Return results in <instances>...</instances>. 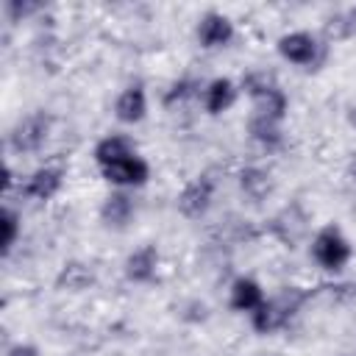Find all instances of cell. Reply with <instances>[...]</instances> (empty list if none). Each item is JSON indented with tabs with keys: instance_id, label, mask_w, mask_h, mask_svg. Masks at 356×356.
I'll return each mask as SVG.
<instances>
[{
	"instance_id": "6da1fadb",
	"label": "cell",
	"mask_w": 356,
	"mask_h": 356,
	"mask_svg": "<svg viewBox=\"0 0 356 356\" xmlns=\"http://www.w3.org/2000/svg\"><path fill=\"white\" fill-rule=\"evenodd\" d=\"M245 92H248L250 100H253V114L267 117V120H275V122L284 120L286 95H284L267 75H259V72L248 75V78H245Z\"/></svg>"
},
{
	"instance_id": "7a4b0ae2",
	"label": "cell",
	"mask_w": 356,
	"mask_h": 356,
	"mask_svg": "<svg viewBox=\"0 0 356 356\" xmlns=\"http://www.w3.org/2000/svg\"><path fill=\"white\" fill-rule=\"evenodd\" d=\"M50 128H53V117L44 111H33L14 122V128L8 131V145L14 153H33L47 142Z\"/></svg>"
},
{
	"instance_id": "3957f363",
	"label": "cell",
	"mask_w": 356,
	"mask_h": 356,
	"mask_svg": "<svg viewBox=\"0 0 356 356\" xmlns=\"http://www.w3.org/2000/svg\"><path fill=\"white\" fill-rule=\"evenodd\" d=\"M312 256L325 270H339L350 259V242L342 236V231L337 225H325L317 231V236L312 242Z\"/></svg>"
},
{
	"instance_id": "277c9868",
	"label": "cell",
	"mask_w": 356,
	"mask_h": 356,
	"mask_svg": "<svg viewBox=\"0 0 356 356\" xmlns=\"http://www.w3.org/2000/svg\"><path fill=\"white\" fill-rule=\"evenodd\" d=\"M300 300H303V298H300L298 292H286V295H281V298L264 300L256 312H250V323H253V328L261 331V334H270V331L281 328V325L292 317V312L298 309Z\"/></svg>"
},
{
	"instance_id": "5b68a950",
	"label": "cell",
	"mask_w": 356,
	"mask_h": 356,
	"mask_svg": "<svg viewBox=\"0 0 356 356\" xmlns=\"http://www.w3.org/2000/svg\"><path fill=\"white\" fill-rule=\"evenodd\" d=\"M211 197H214V181L209 175H197L195 181H189L181 195H178V211L189 220H200L209 206H211Z\"/></svg>"
},
{
	"instance_id": "8992f818",
	"label": "cell",
	"mask_w": 356,
	"mask_h": 356,
	"mask_svg": "<svg viewBox=\"0 0 356 356\" xmlns=\"http://www.w3.org/2000/svg\"><path fill=\"white\" fill-rule=\"evenodd\" d=\"M278 53L281 58L292 61V64H300V67H309L317 61V53H320V44L312 33L306 31H295V33H286L278 39Z\"/></svg>"
},
{
	"instance_id": "52a82bcc",
	"label": "cell",
	"mask_w": 356,
	"mask_h": 356,
	"mask_svg": "<svg viewBox=\"0 0 356 356\" xmlns=\"http://www.w3.org/2000/svg\"><path fill=\"white\" fill-rule=\"evenodd\" d=\"M100 170H103V178L108 184H117V186H139L150 175V167L136 153L128 156V159H122V161H114L108 167H100Z\"/></svg>"
},
{
	"instance_id": "ba28073f",
	"label": "cell",
	"mask_w": 356,
	"mask_h": 356,
	"mask_svg": "<svg viewBox=\"0 0 356 356\" xmlns=\"http://www.w3.org/2000/svg\"><path fill=\"white\" fill-rule=\"evenodd\" d=\"M231 36H234V25H231V19L225 14L209 11V14L200 17V22H197V42L203 47H222V44L231 42Z\"/></svg>"
},
{
	"instance_id": "9c48e42d",
	"label": "cell",
	"mask_w": 356,
	"mask_h": 356,
	"mask_svg": "<svg viewBox=\"0 0 356 356\" xmlns=\"http://www.w3.org/2000/svg\"><path fill=\"white\" fill-rule=\"evenodd\" d=\"M61 186V170L58 167H42L33 175L25 178V184H19V192L25 197L33 200H50Z\"/></svg>"
},
{
	"instance_id": "30bf717a",
	"label": "cell",
	"mask_w": 356,
	"mask_h": 356,
	"mask_svg": "<svg viewBox=\"0 0 356 356\" xmlns=\"http://www.w3.org/2000/svg\"><path fill=\"white\" fill-rule=\"evenodd\" d=\"M156 264H159L156 248L153 245H142L125 259V278L134 281V284H147L156 275Z\"/></svg>"
},
{
	"instance_id": "8fae6325",
	"label": "cell",
	"mask_w": 356,
	"mask_h": 356,
	"mask_svg": "<svg viewBox=\"0 0 356 356\" xmlns=\"http://www.w3.org/2000/svg\"><path fill=\"white\" fill-rule=\"evenodd\" d=\"M145 111H147V97H145V89H142L139 83H136V86H128V89L117 97V103H114V114H117V120L125 122V125L139 122V120L145 117Z\"/></svg>"
},
{
	"instance_id": "7c38bea8",
	"label": "cell",
	"mask_w": 356,
	"mask_h": 356,
	"mask_svg": "<svg viewBox=\"0 0 356 356\" xmlns=\"http://www.w3.org/2000/svg\"><path fill=\"white\" fill-rule=\"evenodd\" d=\"M128 156H134V142H131L128 136L111 134V136H106V139H100V142L95 145V159H97L100 167H108V164L122 161V159H128Z\"/></svg>"
},
{
	"instance_id": "4fadbf2b",
	"label": "cell",
	"mask_w": 356,
	"mask_h": 356,
	"mask_svg": "<svg viewBox=\"0 0 356 356\" xmlns=\"http://www.w3.org/2000/svg\"><path fill=\"white\" fill-rule=\"evenodd\" d=\"M323 36L328 42H345V39H353L356 36V6H348L337 14H331L325 22H323Z\"/></svg>"
},
{
	"instance_id": "5bb4252c",
	"label": "cell",
	"mask_w": 356,
	"mask_h": 356,
	"mask_svg": "<svg viewBox=\"0 0 356 356\" xmlns=\"http://www.w3.org/2000/svg\"><path fill=\"white\" fill-rule=\"evenodd\" d=\"M264 303V292L253 278H236L231 286V306L236 312H256Z\"/></svg>"
},
{
	"instance_id": "9a60e30c",
	"label": "cell",
	"mask_w": 356,
	"mask_h": 356,
	"mask_svg": "<svg viewBox=\"0 0 356 356\" xmlns=\"http://www.w3.org/2000/svg\"><path fill=\"white\" fill-rule=\"evenodd\" d=\"M131 214H134V203L125 192H111L100 206V220L114 228H122L131 220Z\"/></svg>"
},
{
	"instance_id": "2e32d148",
	"label": "cell",
	"mask_w": 356,
	"mask_h": 356,
	"mask_svg": "<svg viewBox=\"0 0 356 356\" xmlns=\"http://www.w3.org/2000/svg\"><path fill=\"white\" fill-rule=\"evenodd\" d=\"M239 186H242V192L250 200H264L273 192L275 184H273V175L267 170H261V167H245L239 172Z\"/></svg>"
},
{
	"instance_id": "e0dca14e",
	"label": "cell",
	"mask_w": 356,
	"mask_h": 356,
	"mask_svg": "<svg viewBox=\"0 0 356 356\" xmlns=\"http://www.w3.org/2000/svg\"><path fill=\"white\" fill-rule=\"evenodd\" d=\"M203 100H206L209 114H220V111H225V108L234 106V100H236V86H234L228 78H214V81L206 86Z\"/></svg>"
},
{
	"instance_id": "ac0fdd59",
	"label": "cell",
	"mask_w": 356,
	"mask_h": 356,
	"mask_svg": "<svg viewBox=\"0 0 356 356\" xmlns=\"http://www.w3.org/2000/svg\"><path fill=\"white\" fill-rule=\"evenodd\" d=\"M92 284H95V275H92V270L83 261H67L61 267V273L56 275V286L58 289H70V292L89 289Z\"/></svg>"
},
{
	"instance_id": "d6986e66",
	"label": "cell",
	"mask_w": 356,
	"mask_h": 356,
	"mask_svg": "<svg viewBox=\"0 0 356 356\" xmlns=\"http://www.w3.org/2000/svg\"><path fill=\"white\" fill-rule=\"evenodd\" d=\"M248 134L261 142V145H278L281 142V131H278V122L275 120H267V117H259V114H250L248 120Z\"/></svg>"
},
{
	"instance_id": "ffe728a7",
	"label": "cell",
	"mask_w": 356,
	"mask_h": 356,
	"mask_svg": "<svg viewBox=\"0 0 356 356\" xmlns=\"http://www.w3.org/2000/svg\"><path fill=\"white\" fill-rule=\"evenodd\" d=\"M0 228H3V253H8L11 248H14V242H17V234H19V217H17V211L14 209H3V214H0Z\"/></svg>"
},
{
	"instance_id": "44dd1931",
	"label": "cell",
	"mask_w": 356,
	"mask_h": 356,
	"mask_svg": "<svg viewBox=\"0 0 356 356\" xmlns=\"http://www.w3.org/2000/svg\"><path fill=\"white\" fill-rule=\"evenodd\" d=\"M197 92V81H178V83H172L170 86V92L164 95V103L167 106H175V103H184V100H189L192 95Z\"/></svg>"
},
{
	"instance_id": "7402d4cb",
	"label": "cell",
	"mask_w": 356,
	"mask_h": 356,
	"mask_svg": "<svg viewBox=\"0 0 356 356\" xmlns=\"http://www.w3.org/2000/svg\"><path fill=\"white\" fill-rule=\"evenodd\" d=\"M39 8H42L39 3H22V0H8V3H6V14H8L11 22H19V19L36 14Z\"/></svg>"
},
{
	"instance_id": "603a6c76",
	"label": "cell",
	"mask_w": 356,
	"mask_h": 356,
	"mask_svg": "<svg viewBox=\"0 0 356 356\" xmlns=\"http://www.w3.org/2000/svg\"><path fill=\"white\" fill-rule=\"evenodd\" d=\"M6 356H39V348L36 345H28V342H17L8 348Z\"/></svg>"
},
{
	"instance_id": "cb8c5ba5",
	"label": "cell",
	"mask_w": 356,
	"mask_h": 356,
	"mask_svg": "<svg viewBox=\"0 0 356 356\" xmlns=\"http://www.w3.org/2000/svg\"><path fill=\"white\" fill-rule=\"evenodd\" d=\"M348 186H350V189H356V161L348 167Z\"/></svg>"
},
{
	"instance_id": "d4e9b609",
	"label": "cell",
	"mask_w": 356,
	"mask_h": 356,
	"mask_svg": "<svg viewBox=\"0 0 356 356\" xmlns=\"http://www.w3.org/2000/svg\"><path fill=\"white\" fill-rule=\"evenodd\" d=\"M348 122H350V128L356 131V103L350 106V111H348Z\"/></svg>"
}]
</instances>
